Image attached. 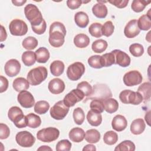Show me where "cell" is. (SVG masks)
<instances>
[{
    "label": "cell",
    "instance_id": "cell-1",
    "mask_svg": "<svg viewBox=\"0 0 151 151\" xmlns=\"http://www.w3.org/2000/svg\"><path fill=\"white\" fill-rule=\"evenodd\" d=\"M66 29L64 24L60 22H54L50 27L48 41L54 47H60L64 43Z\"/></svg>",
    "mask_w": 151,
    "mask_h": 151
},
{
    "label": "cell",
    "instance_id": "cell-2",
    "mask_svg": "<svg viewBox=\"0 0 151 151\" xmlns=\"http://www.w3.org/2000/svg\"><path fill=\"white\" fill-rule=\"evenodd\" d=\"M24 14L27 19L29 21L31 27L40 25L44 20L38 7L32 4L27 5L25 6Z\"/></svg>",
    "mask_w": 151,
    "mask_h": 151
},
{
    "label": "cell",
    "instance_id": "cell-3",
    "mask_svg": "<svg viewBox=\"0 0 151 151\" xmlns=\"http://www.w3.org/2000/svg\"><path fill=\"white\" fill-rule=\"evenodd\" d=\"M48 76V71L45 67L40 66L31 69L27 74V80L32 86H37L44 81Z\"/></svg>",
    "mask_w": 151,
    "mask_h": 151
},
{
    "label": "cell",
    "instance_id": "cell-4",
    "mask_svg": "<svg viewBox=\"0 0 151 151\" xmlns=\"http://www.w3.org/2000/svg\"><path fill=\"white\" fill-rule=\"evenodd\" d=\"M119 99L124 104L133 105H138L143 100L142 95L139 93L130 90H124L121 91L119 94Z\"/></svg>",
    "mask_w": 151,
    "mask_h": 151
},
{
    "label": "cell",
    "instance_id": "cell-5",
    "mask_svg": "<svg viewBox=\"0 0 151 151\" xmlns=\"http://www.w3.org/2000/svg\"><path fill=\"white\" fill-rule=\"evenodd\" d=\"M59 135L60 131L58 129L49 127L40 130L37 133V137L40 141L50 143L57 140Z\"/></svg>",
    "mask_w": 151,
    "mask_h": 151
},
{
    "label": "cell",
    "instance_id": "cell-6",
    "mask_svg": "<svg viewBox=\"0 0 151 151\" xmlns=\"http://www.w3.org/2000/svg\"><path fill=\"white\" fill-rule=\"evenodd\" d=\"M85 72V66L80 62H76L70 65L67 70V76L71 81L79 80Z\"/></svg>",
    "mask_w": 151,
    "mask_h": 151
},
{
    "label": "cell",
    "instance_id": "cell-7",
    "mask_svg": "<svg viewBox=\"0 0 151 151\" xmlns=\"http://www.w3.org/2000/svg\"><path fill=\"white\" fill-rule=\"evenodd\" d=\"M68 111L69 107L65 105L63 100H60L50 109V113L52 118L60 120L65 118L68 114Z\"/></svg>",
    "mask_w": 151,
    "mask_h": 151
},
{
    "label": "cell",
    "instance_id": "cell-8",
    "mask_svg": "<svg viewBox=\"0 0 151 151\" xmlns=\"http://www.w3.org/2000/svg\"><path fill=\"white\" fill-rule=\"evenodd\" d=\"M10 33L14 36H22L28 31V26L22 20L19 19H13L9 25Z\"/></svg>",
    "mask_w": 151,
    "mask_h": 151
},
{
    "label": "cell",
    "instance_id": "cell-9",
    "mask_svg": "<svg viewBox=\"0 0 151 151\" xmlns=\"http://www.w3.org/2000/svg\"><path fill=\"white\" fill-rule=\"evenodd\" d=\"M15 140L17 144L23 147H30L35 142L34 136L28 131H21L15 136Z\"/></svg>",
    "mask_w": 151,
    "mask_h": 151
},
{
    "label": "cell",
    "instance_id": "cell-10",
    "mask_svg": "<svg viewBox=\"0 0 151 151\" xmlns=\"http://www.w3.org/2000/svg\"><path fill=\"white\" fill-rule=\"evenodd\" d=\"M84 96L81 90L77 88L73 89L65 96L63 101L67 107H70L74 106L77 102L81 101Z\"/></svg>",
    "mask_w": 151,
    "mask_h": 151
},
{
    "label": "cell",
    "instance_id": "cell-11",
    "mask_svg": "<svg viewBox=\"0 0 151 151\" xmlns=\"http://www.w3.org/2000/svg\"><path fill=\"white\" fill-rule=\"evenodd\" d=\"M123 80L126 86L131 87L140 84L143 80V77L139 71L132 70L124 75Z\"/></svg>",
    "mask_w": 151,
    "mask_h": 151
},
{
    "label": "cell",
    "instance_id": "cell-12",
    "mask_svg": "<svg viewBox=\"0 0 151 151\" xmlns=\"http://www.w3.org/2000/svg\"><path fill=\"white\" fill-rule=\"evenodd\" d=\"M17 100L24 108H31L35 104V99L32 94L27 90L19 92L17 96Z\"/></svg>",
    "mask_w": 151,
    "mask_h": 151
},
{
    "label": "cell",
    "instance_id": "cell-13",
    "mask_svg": "<svg viewBox=\"0 0 151 151\" xmlns=\"http://www.w3.org/2000/svg\"><path fill=\"white\" fill-rule=\"evenodd\" d=\"M21 64L16 59H11L5 64L4 70L5 74L11 77L16 76L20 71Z\"/></svg>",
    "mask_w": 151,
    "mask_h": 151
},
{
    "label": "cell",
    "instance_id": "cell-14",
    "mask_svg": "<svg viewBox=\"0 0 151 151\" xmlns=\"http://www.w3.org/2000/svg\"><path fill=\"white\" fill-rule=\"evenodd\" d=\"M115 58V64L122 67H128L130 64V57L124 51L120 50H114L111 51Z\"/></svg>",
    "mask_w": 151,
    "mask_h": 151
},
{
    "label": "cell",
    "instance_id": "cell-15",
    "mask_svg": "<svg viewBox=\"0 0 151 151\" xmlns=\"http://www.w3.org/2000/svg\"><path fill=\"white\" fill-rule=\"evenodd\" d=\"M140 32L137 25L136 19H132L128 22L124 29V35L129 38H133L136 37Z\"/></svg>",
    "mask_w": 151,
    "mask_h": 151
},
{
    "label": "cell",
    "instance_id": "cell-16",
    "mask_svg": "<svg viewBox=\"0 0 151 151\" xmlns=\"http://www.w3.org/2000/svg\"><path fill=\"white\" fill-rule=\"evenodd\" d=\"M65 87L64 81L58 78L52 79L48 85L49 91L54 94H58L63 93L65 89Z\"/></svg>",
    "mask_w": 151,
    "mask_h": 151
},
{
    "label": "cell",
    "instance_id": "cell-17",
    "mask_svg": "<svg viewBox=\"0 0 151 151\" xmlns=\"http://www.w3.org/2000/svg\"><path fill=\"white\" fill-rule=\"evenodd\" d=\"M112 128L117 132L124 130L127 126V122L124 116L117 114L114 117L111 122Z\"/></svg>",
    "mask_w": 151,
    "mask_h": 151
},
{
    "label": "cell",
    "instance_id": "cell-18",
    "mask_svg": "<svg viewBox=\"0 0 151 151\" xmlns=\"http://www.w3.org/2000/svg\"><path fill=\"white\" fill-rule=\"evenodd\" d=\"M146 127V124L142 119H136L134 120L130 125V131L135 135L142 133Z\"/></svg>",
    "mask_w": 151,
    "mask_h": 151
},
{
    "label": "cell",
    "instance_id": "cell-19",
    "mask_svg": "<svg viewBox=\"0 0 151 151\" xmlns=\"http://www.w3.org/2000/svg\"><path fill=\"white\" fill-rule=\"evenodd\" d=\"M68 136L72 142L79 143L82 142L84 139L85 132L80 127H74L70 131Z\"/></svg>",
    "mask_w": 151,
    "mask_h": 151
},
{
    "label": "cell",
    "instance_id": "cell-20",
    "mask_svg": "<svg viewBox=\"0 0 151 151\" xmlns=\"http://www.w3.org/2000/svg\"><path fill=\"white\" fill-rule=\"evenodd\" d=\"M97 2L98 3L93 6L92 12L97 18H104L107 15V8L101 1Z\"/></svg>",
    "mask_w": 151,
    "mask_h": 151
},
{
    "label": "cell",
    "instance_id": "cell-21",
    "mask_svg": "<svg viewBox=\"0 0 151 151\" xmlns=\"http://www.w3.org/2000/svg\"><path fill=\"white\" fill-rule=\"evenodd\" d=\"M12 87L16 91L21 92L27 90L29 87V83L23 77H18L14 80Z\"/></svg>",
    "mask_w": 151,
    "mask_h": 151
},
{
    "label": "cell",
    "instance_id": "cell-22",
    "mask_svg": "<svg viewBox=\"0 0 151 151\" xmlns=\"http://www.w3.org/2000/svg\"><path fill=\"white\" fill-rule=\"evenodd\" d=\"M74 21L78 27L83 28H86L89 22V18L86 12L80 11L75 14Z\"/></svg>",
    "mask_w": 151,
    "mask_h": 151
},
{
    "label": "cell",
    "instance_id": "cell-23",
    "mask_svg": "<svg viewBox=\"0 0 151 151\" xmlns=\"http://www.w3.org/2000/svg\"><path fill=\"white\" fill-rule=\"evenodd\" d=\"M87 119L90 125L93 126H99L101 123L102 116L101 113L90 110L87 113Z\"/></svg>",
    "mask_w": 151,
    "mask_h": 151
},
{
    "label": "cell",
    "instance_id": "cell-24",
    "mask_svg": "<svg viewBox=\"0 0 151 151\" xmlns=\"http://www.w3.org/2000/svg\"><path fill=\"white\" fill-rule=\"evenodd\" d=\"M90 38L84 34H78L74 38V45L80 48L87 47L90 44Z\"/></svg>",
    "mask_w": 151,
    "mask_h": 151
},
{
    "label": "cell",
    "instance_id": "cell-25",
    "mask_svg": "<svg viewBox=\"0 0 151 151\" xmlns=\"http://www.w3.org/2000/svg\"><path fill=\"white\" fill-rule=\"evenodd\" d=\"M103 100L104 110L109 113H113L116 112L119 108V103L117 101L113 98H107Z\"/></svg>",
    "mask_w": 151,
    "mask_h": 151
},
{
    "label": "cell",
    "instance_id": "cell-26",
    "mask_svg": "<svg viewBox=\"0 0 151 151\" xmlns=\"http://www.w3.org/2000/svg\"><path fill=\"white\" fill-rule=\"evenodd\" d=\"M51 73L54 76H61L64 70V64L60 60H55L50 64Z\"/></svg>",
    "mask_w": 151,
    "mask_h": 151
},
{
    "label": "cell",
    "instance_id": "cell-27",
    "mask_svg": "<svg viewBox=\"0 0 151 151\" xmlns=\"http://www.w3.org/2000/svg\"><path fill=\"white\" fill-rule=\"evenodd\" d=\"M151 84L150 82H145L142 84L137 89V92L139 93L142 97L143 100L145 101H149L150 99L151 95Z\"/></svg>",
    "mask_w": 151,
    "mask_h": 151
},
{
    "label": "cell",
    "instance_id": "cell-28",
    "mask_svg": "<svg viewBox=\"0 0 151 151\" xmlns=\"http://www.w3.org/2000/svg\"><path fill=\"white\" fill-rule=\"evenodd\" d=\"M36 60L40 63H45L50 58V52L45 47H40L35 52Z\"/></svg>",
    "mask_w": 151,
    "mask_h": 151
},
{
    "label": "cell",
    "instance_id": "cell-29",
    "mask_svg": "<svg viewBox=\"0 0 151 151\" xmlns=\"http://www.w3.org/2000/svg\"><path fill=\"white\" fill-rule=\"evenodd\" d=\"M84 138L90 143H96L100 139V133L97 130L91 129L87 130Z\"/></svg>",
    "mask_w": 151,
    "mask_h": 151
},
{
    "label": "cell",
    "instance_id": "cell-30",
    "mask_svg": "<svg viewBox=\"0 0 151 151\" xmlns=\"http://www.w3.org/2000/svg\"><path fill=\"white\" fill-rule=\"evenodd\" d=\"M151 17L147 14L142 15L137 21V25L140 29L143 31H147L151 28Z\"/></svg>",
    "mask_w": 151,
    "mask_h": 151
},
{
    "label": "cell",
    "instance_id": "cell-31",
    "mask_svg": "<svg viewBox=\"0 0 151 151\" xmlns=\"http://www.w3.org/2000/svg\"><path fill=\"white\" fill-rule=\"evenodd\" d=\"M22 61L26 66L34 65L36 61L35 53L31 51H27L22 54Z\"/></svg>",
    "mask_w": 151,
    "mask_h": 151
},
{
    "label": "cell",
    "instance_id": "cell-32",
    "mask_svg": "<svg viewBox=\"0 0 151 151\" xmlns=\"http://www.w3.org/2000/svg\"><path fill=\"white\" fill-rule=\"evenodd\" d=\"M27 119V126L31 128H37L41 125V120L40 116L34 114L29 113L26 115Z\"/></svg>",
    "mask_w": 151,
    "mask_h": 151
},
{
    "label": "cell",
    "instance_id": "cell-33",
    "mask_svg": "<svg viewBox=\"0 0 151 151\" xmlns=\"http://www.w3.org/2000/svg\"><path fill=\"white\" fill-rule=\"evenodd\" d=\"M107 42L103 39H99L94 41L92 45L91 48L94 52L101 53L104 52L107 47Z\"/></svg>",
    "mask_w": 151,
    "mask_h": 151
},
{
    "label": "cell",
    "instance_id": "cell-34",
    "mask_svg": "<svg viewBox=\"0 0 151 151\" xmlns=\"http://www.w3.org/2000/svg\"><path fill=\"white\" fill-rule=\"evenodd\" d=\"M50 109V104L45 100L37 101L34 105V111L39 114L46 113Z\"/></svg>",
    "mask_w": 151,
    "mask_h": 151
},
{
    "label": "cell",
    "instance_id": "cell-35",
    "mask_svg": "<svg viewBox=\"0 0 151 151\" xmlns=\"http://www.w3.org/2000/svg\"><path fill=\"white\" fill-rule=\"evenodd\" d=\"M135 145L130 140H124L119 143L114 149L115 151H134Z\"/></svg>",
    "mask_w": 151,
    "mask_h": 151
},
{
    "label": "cell",
    "instance_id": "cell-36",
    "mask_svg": "<svg viewBox=\"0 0 151 151\" xmlns=\"http://www.w3.org/2000/svg\"><path fill=\"white\" fill-rule=\"evenodd\" d=\"M118 140V135L114 131L110 130L106 132L103 136L104 142L108 145H114Z\"/></svg>",
    "mask_w": 151,
    "mask_h": 151
},
{
    "label": "cell",
    "instance_id": "cell-37",
    "mask_svg": "<svg viewBox=\"0 0 151 151\" xmlns=\"http://www.w3.org/2000/svg\"><path fill=\"white\" fill-rule=\"evenodd\" d=\"M38 40L34 37H28L25 38L22 43V47L28 50H31L35 49L38 45Z\"/></svg>",
    "mask_w": 151,
    "mask_h": 151
},
{
    "label": "cell",
    "instance_id": "cell-38",
    "mask_svg": "<svg viewBox=\"0 0 151 151\" xmlns=\"http://www.w3.org/2000/svg\"><path fill=\"white\" fill-rule=\"evenodd\" d=\"M150 3V1L133 0L131 5V8L133 11L136 12H140L143 11L145 7Z\"/></svg>",
    "mask_w": 151,
    "mask_h": 151
},
{
    "label": "cell",
    "instance_id": "cell-39",
    "mask_svg": "<svg viewBox=\"0 0 151 151\" xmlns=\"http://www.w3.org/2000/svg\"><path fill=\"white\" fill-rule=\"evenodd\" d=\"M101 64L102 67H110L115 64V58L114 54L111 52L106 53L101 56Z\"/></svg>",
    "mask_w": 151,
    "mask_h": 151
},
{
    "label": "cell",
    "instance_id": "cell-40",
    "mask_svg": "<svg viewBox=\"0 0 151 151\" xmlns=\"http://www.w3.org/2000/svg\"><path fill=\"white\" fill-rule=\"evenodd\" d=\"M101 28L102 25L100 23H93L90 25L88 28L89 33L93 37H94L96 38H100L103 35L101 32Z\"/></svg>",
    "mask_w": 151,
    "mask_h": 151
},
{
    "label": "cell",
    "instance_id": "cell-41",
    "mask_svg": "<svg viewBox=\"0 0 151 151\" xmlns=\"http://www.w3.org/2000/svg\"><path fill=\"white\" fill-rule=\"evenodd\" d=\"M90 107L91 110L95 112L103 113L104 110L103 100L101 99H93L90 104Z\"/></svg>",
    "mask_w": 151,
    "mask_h": 151
},
{
    "label": "cell",
    "instance_id": "cell-42",
    "mask_svg": "<svg viewBox=\"0 0 151 151\" xmlns=\"http://www.w3.org/2000/svg\"><path fill=\"white\" fill-rule=\"evenodd\" d=\"M73 119L74 122L78 124L81 125L84 121L85 114L83 110L80 107H77L73 111Z\"/></svg>",
    "mask_w": 151,
    "mask_h": 151
},
{
    "label": "cell",
    "instance_id": "cell-43",
    "mask_svg": "<svg viewBox=\"0 0 151 151\" xmlns=\"http://www.w3.org/2000/svg\"><path fill=\"white\" fill-rule=\"evenodd\" d=\"M129 51L134 57H139L143 54L144 48L142 44L139 43H134L130 45Z\"/></svg>",
    "mask_w": 151,
    "mask_h": 151
},
{
    "label": "cell",
    "instance_id": "cell-44",
    "mask_svg": "<svg viewBox=\"0 0 151 151\" xmlns=\"http://www.w3.org/2000/svg\"><path fill=\"white\" fill-rule=\"evenodd\" d=\"M77 88L81 90L85 96H89L93 92L91 86L86 81L79 83L77 86Z\"/></svg>",
    "mask_w": 151,
    "mask_h": 151
},
{
    "label": "cell",
    "instance_id": "cell-45",
    "mask_svg": "<svg viewBox=\"0 0 151 151\" xmlns=\"http://www.w3.org/2000/svg\"><path fill=\"white\" fill-rule=\"evenodd\" d=\"M114 26L113 22L110 21H107L103 25H102V28H101L102 35L107 37H109L113 34L114 32Z\"/></svg>",
    "mask_w": 151,
    "mask_h": 151
},
{
    "label": "cell",
    "instance_id": "cell-46",
    "mask_svg": "<svg viewBox=\"0 0 151 151\" xmlns=\"http://www.w3.org/2000/svg\"><path fill=\"white\" fill-rule=\"evenodd\" d=\"M23 114L22 110L17 106L11 107L8 113V116L11 121L14 122L16 119L19 117L20 116Z\"/></svg>",
    "mask_w": 151,
    "mask_h": 151
},
{
    "label": "cell",
    "instance_id": "cell-47",
    "mask_svg": "<svg viewBox=\"0 0 151 151\" xmlns=\"http://www.w3.org/2000/svg\"><path fill=\"white\" fill-rule=\"evenodd\" d=\"M88 64L90 67L94 68H101L102 65L101 64V56L99 55H94L88 58Z\"/></svg>",
    "mask_w": 151,
    "mask_h": 151
},
{
    "label": "cell",
    "instance_id": "cell-48",
    "mask_svg": "<svg viewBox=\"0 0 151 151\" xmlns=\"http://www.w3.org/2000/svg\"><path fill=\"white\" fill-rule=\"evenodd\" d=\"M71 143L67 139L60 140L56 145L57 151H69L71 148Z\"/></svg>",
    "mask_w": 151,
    "mask_h": 151
},
{
    "label": "cell",
    "instance_id": "cell-49",
    "mask_svg": "<svg viewBox=\"0 0 151 151\" xmlns=\"http://www.w3.org/2000/svg\"><path fill=\"white\" fill-rule=\"evenodd\" d=\"M14 124L18 128H23L27 126V119L26 116H24V114L15 119L14 122Z\"/></svg>",
    "mask_w": 151,
    "mask_h": 151
},
{
    "label": "cell",
    "instance_id": "cell-50",
    "mask_svg": "<svg viewBox=\"0 0 151 151\" xmlns=\"http://www.w3.org/2000/svg\"><path fill=\"white\" fill-rule=\"evenodd\" d=\"M10 134V130L8 126L4 123L0 124V139H7Z\"/></svg>",
    "mask_w": 151,
    "mask_h": 151
},
{
    "label": "cell",
    "instance_id": "cell-51",
    "mask_svg": "<svg viewBox=\"0 0 151 151\" xmlns=\"http://www.w3.org/2000/svg\"><path fill=\"white\" fill-rule=\"evenodd\" d=\"M32 31L38 35H41L44 34L47 28V24L45 20L42 21V22L37 27H32Z\"/></svg>",
    "mask_w": 151,
    "mask_h": 151
},
{
    "label": "cell",
    "instance_id": "cell-52",
    "mask_svg": "<svg viewBox=\"0 0 151 151\" xmlns=\"http://www.w3.org/2000/svg\"><path fill=\"white\" fill-rule=\"evenodd\" d=\"M129 1V0H112V1H109V2L112 4L113 5H114L115 6L119 8H125Z\"/></svg>",
    "mask_w": 151,
    "mask_h": 151
},
{
    "label": "cell",
    "instance_id": "cell-53",
    "mask_svg": "<svg viewBox=\"0 0 151 151\" xmlns=\"http://www.w3.org/2000/svg\"><path fill=\"white\" fill-rule=\"evenodd\" d=\"M66 3L69 8L71 9H76L81 5L82 1L80 0H68Z\"/></svg>",
    "mask_w": 151,
    "mask_h": 151
},
{
    "label": "cell",
    "instance_id": "cell-54",
    "mask_svg": "<svg viewBox=\"0 0 151 151\" xmlns=\"http://www.w3.org/2000/svg\"><path fill=\"white\" fill-rule=\"evenodd\" d=\"M0 81H1V87H0V93H2L5 91L8 87V81L6 78L3 76H0Z\"/></svg>",
    "mask_w": 151,
    "mask_h": 151
},
{
    "label": "cell",
    "instance_id": "cell-55",
    "mask_svg": "<svg viewBox=\"0 0 151 151\" xmlns=\"http://www.w3.org/2000/svg\"><path fill=\"white\" fill-rule=\"evenodd\" d=\"M1 41L2 42V41H5L6 40V37H7V34H6V30L4 28V27L2 25H1Z\"/></svg>",
    "mask_w": 151,
    "mask_h": 151
},
{
    "label": "cell",
    "instance_id": "cell-56",
    "mask_svg": "<svg viewBox=\"0 0 151 151\" xmlns=\"http://www.w3.org/2000/svg\"><path fill=\"white\" fill-rule=\"evenodd\" d=\"M83 150H93V151H95L96 150V148L95 147V146L89 144V145H86L83 148Z\"/></svg>",
    "mask_w": 151,
    "mask_h": 151
},
{
    "label": "cell",
    "instance_id": "cell-57",
    "mask_svg": "<svg viewBox=\"0 0 151 151\" xmlns=\"http://www.w3.org/2000/svg\"><path fill=\"white\" fill-rule=\"evenodd\" d=\"M27 2V1H17V0H14V1H12V3L17 6H22L25 3Z\"/></svg>",
    "mask_w": 151,
    "mask_h": 151
},
{
    "label": "cell",
    "instance_id": "cell-58",
    "mask_svg": "<svg viewBox=\"0 0 151 151\" xmlns=\"http://www.w3.org/2000/svg\"><path fill=\"white\" fill-rule=\"evenodd\" d=\"M150 111H148L145 116V119L149 126H150Z\"/></svg>",
    "mask_w": 151,
    "mask_h": 151
},
{
    "label": "cell",
    "instance_id": "cell-59",
    "mask_svg": "<svg viewBox=\"0 0 151 151\" xmlns=\"http://www.w3.org/2000/svg\"><path fill=\"white\" fill-rule=\"evenodd\" d=\"M52 150V149L50 148L49 146L44 145V146H41L40 147H39L37 150Z\"/></svg>",
    "mask_w": 151,
    "mask_h": 151
},
{
    "label": "cell",
    "instance_id": "cell-60",
    "mask_svg": "<svg viewBox=\"0 0 151 151\" xmlns=\"http://www.w3.org/2000/svg\"><path fill=\"white\" fill-rule=\"evenodd\" d=\"M150 33H151V31H150L147 33V35L146 37V40L149 42H150Z\"/></svg>",
    "mask_w": 151,
    "mask_h": 151
}]
</instances>
